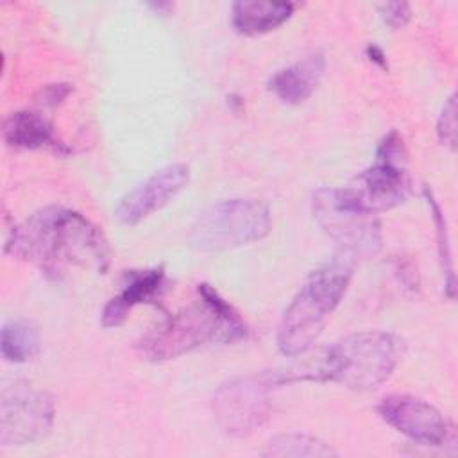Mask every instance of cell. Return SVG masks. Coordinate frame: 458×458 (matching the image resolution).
Instances as JSON below:
<instances>
[{"mask_svg":"<svg viewBox=\"0 0 458 458\" xmlns=\"http://www.w3.org/2000/svg\"><path fill=\"white\" fill-rule=\"evenodd\" d=\"M401 354L399 340L386 331H360L336 340L318 360L320 381L352 390L379 386L394 372Z\"/></svg>","mask_w":458,"mask_h":458,"instance_id":"cell-4","label":"cell"},{"mask_svg":"<svg viewBox=\"0 0 458 458\" xmlns=\"http://www.w3.org/2000/svg\"><path fill=\"white\" fill-rule=\"evenodd\" d=\"M424 195H426V200L428 204L431 206V211H433V218H435V224H437V233H438V247H440V258H442V267H444V274L447 276V283H445V288L449 290V295H453L454 292V279H453V268H451V252H449V240H447V231H445V222H444V216L440 215V208L438 204L435 202V199L431 197V193L428 190H424Z\"/></svg>","mask_w":458,"mask_h":458,"instance_id":"cell-18","label":"cell"},{"mask_svg":"<svg viewBox=\"0 0 458 458\" xmlns=\"http://www.w3.org/2000/svg\"><path fill=\"white\" fill-rule=\"evenodd\" d=\"M437 134H438V140L449 148L456 147V97L454 95H451L442 107V113L437 122Z\"/></svg>","mask_w":458,"mask_h":458,"instance_id":"cell-19","label":"cell"},{"mask_svg":"<svg viewBox=\"0 0 458 458\" xmlns=\"http://www.w3.org/2000/svg\"><path fill=\"white\" fill-rule=\"evenodd\" d=\"M263 454L295 456V458L299 456L326 458V456H336V451L331 449V445H327L320 438L306 433H281L267 444V449L263 451Z\"/></svg>","mask_w":458,"mask_h":458,"instance_id":"cell-17","label":"cell"},{"mask_svg":"<svg viewBox=\"0 0 458 458\" xmlns=\"http://www.w3.org/2000/svg\"><path fill=\"white\" fill-rule=\"evenodd\" d=\"M70 91H72L70 84H48L39 91L38 104L47 106V107H54L59 102H63Z\"/></svg>","mask_w":458,"mask_h":458,"instance_id":"cell-21","label":"cell"},{"mask_svg":"<svg viewBox=\"0 0 458 458\" xmlns=\"http://www.w3.org/2000/svg\"><path fill=\"white\" fill-rule=\"evenodd\" d=\"M270 227L272 215L267 202L252 197L225 199L199 215L190 242L204 252L227 250L265 238Z\"/></svg>","mask_w":458,"mask_h":458,"instance_id":"cell-5","label":"cell"},{"mask_svg":"<svg viewBox=\"0 0 458 458\" xmlns=\"http://www.w3.org/2000/svg\"><path fill=\"white\" fill-rule=\"evenodd\" d=\"M165 281V268L154 267L147 270H132L125 276L120 292L107 301L102 310V326H120L131 310L141 302H150L161 290Z\"/></svg>","mask_w":458,"mask_h":458,"instance_id":"cell-12","label":"cell"},{"mask_svg":"<svg viewBox=\"0 0 458 458\" xmlns=\"http://www.w3.org/2000/svg\"><path fill=\"white\" fill-rule=\"evenodd\" d=\"M2 136H4V141L13 148H23V150L50 148L57 154L68 152V148L54 134L52 123L41 113L29 111V109H20L11 113L4 120Z\"/></svg>","mask_w":458,"mask_h":458,"instance_id":"cell-13","label":"cell"},{"mask_svg":"<svg viewBox=\"0 0 458 458\" xmlns=\"http://www.w3.org/2000/svg\"><path fill=\"white\" fill-rule=\"evenodd\" d=\"M313 218L349 259L367 258L381 247V225L356 200L351 188H320L311 200Z\"/></svg>","mask_w":458,"mask_h":458,"instance_id":"cell-6","label":"cell"},{"mask_svg":"<svg viewBox=\"0 0 458 458\" xmlns=\"http://www.w3.org/2000/svg\"><path fill=\"white\" fill-rule=\"evenodd\" d=\"M354 261L338 256L315 268L283 311L276 342L281 354L301 356L311 349L326 318L340 304L352 277Z\"/></svg>","mask_w":458,"mask_h":458,"instance_id":"cell-3","label":"cell"},{"mask_svg":"<svg viewBox=\"0 0 458 458\" xmlns=\"http://www.w3.org/2000/svg\"><path fill=\"white\" fill-rule=\"evenodd\" d=\"M190 181V166L170 163L127 191L114 208V216L123 225H136L166 206Z\"/></svg>","mask_w":458,"mask_h":458,"instance_id":"cell-11","label":"cell"},{"mask_svg":"<svg viewBox=\"0 0 458 458\" xmlns=\"http://www.w3.org/2000/svg\"><path fill=\"white\" fill-rule=\"evenodd\" d=\"M55 417L50 394L27 383L13 381L0 394V444L27 445L45 438Z\"/></svg>","mask_w":458,"mask_h":458,"instance_id":"cell-8","label":"cell"},{"mask_svg":"<svg viewBox=\"0 0 458 458\" xmlns=\"http://www.w3.org/2000/svg\"><path fill=\"white\" fill-rule=\"evenodd\" d=\"M4 252L55 276L66 267H84L104 274L109 267V247L97 225L79 211L47 206L13 227Z\"/></svg>","mask_w":458,"mask_h":458,"instance_id":"cell-1","label":"cell"},{"mask_svg":"<svg viewBox=\"0 0 458 458\" xmlns=\"http://www.w3.org/2000/svg\"><path fill=\"white\" fill-rule=\"evenodd\" d=\"M2 356L11 363H23L39 351V336L25 320H9L0 333Z\"/></svg>","mask_w":458,"mask_h":458,"instance_id":"cell-16","label":"cell"},{"mask_svg":"<svg viewBox=\"0 0 458 458\" xmlns=\"http://www.w3.org/2000/svg\"><path fill=\"white\" fill-rule=\"evenodd\" d=\"M272 383L267 376H247L225 381L211 401L218 428L231 437H243L261 428L272 410Z\"/></svg>","mask_w":458,"mask_h":458,"instance_id":"cell-9","label":"cell"},{"mask_svg":"<svg viewBox=\"0 0 458 458\" xmlns=\"http://www.w3.org/2000/svg\"><path fill=\"white\" fill-rule=\"evenodd\" d=\"M199 301L168 315L138 342V351L150 361L179 358L208 342H234L245 336V326L238 313L202 283L197 288Z\"/></svg>","mask_w":458,"mask_h":458,"instance_id":"cell-2","label":"cell"},{"mask_svg":"<svg viewBox=\"0 0 458 458\" xmlns=\"http://www.w3.org/2000/svg\"><path fill=\"white\" fill-rule=\"evenodd\" d=\"M356 186H349L356 200L369 213L392 209L410 193L408 154L403 138L390 131L377 145L374 163L363 170Z\"/></svg>","mask_w":458,"mask_h":458,"instance_id":"cell-7","label":"cell"},{"mask_svg":"<svg viewBox=\"0 0 458 458\" xmlns=\"http://www.w3.org/2000/svg\"><path fill=\"white\" fill-rule=\"evenodd\" d=\"M377 413L395 431L422 445L437 447L449 437V424L445 417L433 404L415 395H386L379 401Z\"/></svg>","mask_w":458,"mask_h":458,"instance_id":"cell-10","label":"cell"},{"mask_svg":"<svg viewBox=\"0 0 458 458\" xmlns=\"http://www.w3.org/2000/svg\"><path fill=\"white\" fill-rule=\"evenodd\" d=\"M324 70L322 55H308L276 72L268 81V89L284 104H301L318 88Z\"/></svg>","mask_w":458,"mask_h":458,"instance_id":"cell-14","label":"cell"},{"mask_svg":"<svg viewBox=\"0 0 458 458\" xmlns=\"http://www.w3.org/2000/svg\"><path fill=\"white\" fill-rule=\"evenodd\" d=\"M379 14L388 27L399 29L406 25V21L411 16V11H410V5L404 2H386L379 7Z\"/></svg>","mask_w":458,"mask_h":458,"instance_id":"cell-20","label":"cell"},{"mask_svg":"<svg viewBox=\"0 0 458 458\" xmlns=\"http://www.w3.org/2000/svg\"><path fill=\"white\" fill-rule=\"evenodd\" d=\"M367 54L370 55V61H376L377 64H381V66H386V61H385V55H383V52L377 48V47H369L367 48Z\"/></svg>","mask_w":458,"mask_h":458,"instance_id":"cell-22","label":"cell"},{"mask_svg":"<svg viewBox=\"0 0 458 458\" xmlns=\"http://www.w3.org/2000/svg\"><path fill=\"white\" fill-rule=\"evenodd\" d=\"M293 13L290 2H261L240 0L231 7V23L236 32L258 36L283 25Z\"/></svg>","mask_w":458,"mask_h":458,"instance_id":"cell-15","label":"cell"}]
</instances>
